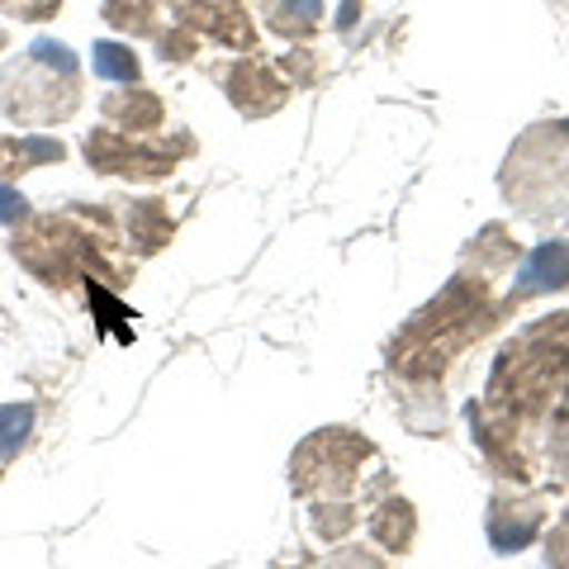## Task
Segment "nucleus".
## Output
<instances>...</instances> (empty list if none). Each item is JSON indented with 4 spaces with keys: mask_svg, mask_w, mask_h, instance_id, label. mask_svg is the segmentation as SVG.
Masks as SVG:
<instances>
[{
    "mask_svg": "<svg viewBox=\"0 0 569 569\" xmlns=\"http://www.w3.org/2000/svg\"><path fill=\"white\" fill-rule=\"evenodd\" d=\"M100 114L119 133L148 138V133L162 129L167 104H162V96H157V91H148V86H129V91H119V96H104L100 100Z\"/></svg>",
    "mask_w": 569,
    "mask_h": 569,
    "instance_id": "6",
    "label": "nucleus"
},
{
    "mask_svg": "<svg viewBox=\"0 0 569 569\" xmlns=\"http://www.w3.org/2000/svg\"><path fill=\"white\" fill-rule=\"evenodd\" d=\"M67 157L62 138L48 133H0V181H20L29 171H43Z\"/></svg>",
    "mask_w": 569,
    "mask_h": 569,
    "instance_id": "7",
    "label": "nucleus"
},
{
    "mask_svg": "<svg viewBox=\"0 0 569 569\" xmlns=\"http://www.w3.org/2000/svg\"><path fill=\"white\" fill-rule=\"evenodd\" d=\"M29 213H33V204L24 200V194L14 190L10 181H0V228H20Z\"/></svg>",
    "mask_w": 569,
    "mask_h": 569,
    "instance_id": "18",
    "label": "nucleus"
},
{
    "mask_svg": "<svg viewBox=\"0 0 569 569\" xmlns=\"http://www.w3.org/2000/svg\"><path fill=\"white\" fill-rule=\"evenodd\" d=\"M62 10V0H0V14L20 24H48Z\"/></svg>",
    "mask_w": 569,
    "mask_h": 569,
    "instance_id": "17",
    "label": "nucleus"
},
{
    "mask_svg": "<svg viewBox=\"0 0 569 569\" xmlns=\"http://www.w3.org/2000/svg\"><path fill=\"white\" fill-rule=\"evenodd\" d=\"M560 129H565V142H569V123H560Z\"/></svg>",
    "mask_w": 569,
    "mask_h": 569,
    "instance_id": "20",
    "label": "nucleus"
},
{
    "mask_svg": "<svg viewBox=\"0 0 569 569\" xmlns=\"http://www.w3.org/2000/svg\"><path fill=\"white\" fill-rule=\"evenodd\" d=\"M546 290H569V242H541L522 266L518 299L546 295Z\"/></svg>",
    "mask_w": 569,
    "mask_h": 569,
    "instance_id": "9",
    "label": "nucleus"
},
{
    "mask_svg": "<svg viewBox=\"0 0 569 569\" xmlns=\"http://www.w3.org/2000/svg\"><path fill=\"white\" fill-rule=\"evenodd\" d=\"M223 96L233 100V110L247 119H266L290 100V81L276 77V67H266L261 58H238L233 67H223Z\"/></svg>",
    "mask_w": 569,
    "mask_h": 569,
    "instance_id": "5",
    "label": "nucleus"
},
{
    "mask_svg": "<svg viewBox=\"0 0 569 569\" xmlns=\"http://www.w3.org/2000/svg\"><path fill=\"white\" fill-rule=\"evenodd\" d=\"M110 219L86 213L81 204L71 213H29L10 238V257L24 266L48 290H71L81 276H104V247H110Z\"/></svg>",
    "mask_w": 569,
    "mask_h": 569,
    "instance_id": "1",
    "label": "nucleus"
},
{
    "mask_svg": "<svg viewBox=\"0 0 569 569\" xmlns=\"http://www.w3.org/2000/svg\"><path fill=\"white\" fill-rule=\"evenodd\" d=\"M176 24H186L200 39H213L223 48H257V29L247 20V0H167Z\"/></svg>",
    "mask_w": 569,
    "mask_h": 569,
    "instance_id": "4",
    "label": "nucleus"
},
{
    "mask_svg": "<svg viewBox=\"0 0 569 569\" xmlns=\"http://www.w3.org/2000/svg\"><path fill=\"white\" fill-rule=\"evenodd\" d=\"M81 110V62L58 39H33L0 67V119L14 129H58Z\"/></svg>",
    "mask_w": 569,
    "mask_h": 569,
    "instance_id": "2",
    "label": "nucleus"
},
{
    "mask_svg": "<svg viewBox=\"0 0 569 569\" xmlns=\"http://www.w3.org/2000/svg\"><path fill=\"white\" fill-rule=\"evenodd\" d=\"M119 209H123L119 219H123V233H129V252L152 257L171 242L176 219H171V209L162 200H123Z\"/></svg>",
    "mask_w": 569,
    "mask_h": 569,
    "instance_id": "8",
    "label": "nucleus"
},
{
    "mask_svg": "<svg viewBox=\"0 0 569 569\" xmlns=\"http://www.w3.org/2000/svg\"><path fill=\"white\" fill-rule=\"evenodd\" d=\"M370 531H376L380 546L403 550L408 541H413V508H408L403 498H395V503H385L376 518H370Z\"/></svg>",
    "mask_w": 569,
    "mask_h": 569,
    "instance_id": "14",
    "label": "nucleus"
},
{
    "mask_svg": "<svg viewBox=\"0 0 569 569\" xmlns=\"http://www.w3.org/2000/svg\"><path fill=\"white\" fill-rule=\"evenodd\" d=\"M33 432V403H0V466L24 451Z\"/></svg>",
    "mask_w": 569,
    "mask_h": 569,
    "instance_id": "15",
    "label": "nucleus"
},
{
    "mask_svg": "<svg viewBox=\"0 0 569 569\" xmlns=\"http://www.w3.org/2000/svg\"><path fill=\"white\" fill-rule=\"evenodd\" d=\"M512 512H518V522H512V518H508V508L498 503V508H493V518H489V537H493L498 550H518V546H527L531 537H537V527H541V503H518Z\"/></svg>",
    "mask_w": 569,
    "mask_h": 569,
    "instance_id": "12",
    "label": "nucleus"
},
{
    "mask_svg": "<svg viewBox=\"0 0 569 569\" xmlns=\"http://www.w3.org/2000/svg\"><path fill=\"white\" fill-rule=\"evenodd\" d=\"M157 52H162L167 62H190L194 52H200V33H190L186 24H171V33L167 29L157 33Z\"/></svg>",
    "mask_w": 569,
    "mask_h": 569,
    "instance_id": "16",
    "label": "nucleus"
},
{
    "mask_svg": "<svg viewBox=\"0 0 569 569\" xmlns=\"http://www.w3.org/2000/svg\"><path fill=\"white\" fill-rule=\"evenodd\" d=\"M261 20L284 39H309L323 24V0H261Z\"/></svg>",
    "mask_w": 569,
    "mask_h": 569,
    "instance_id": "10",
    "label": "nucleus"
},
{
    "mask_svg": "<svg viewBox=\"0 0 569 569\" xmlns=\"http://www.w3.org/2000/svg\"><path fill=\"white\" fill-rule=\"evenodd\" d=\"M81 152H86V162H91V171H100V176L162 181V176H171V171L194 152V142H190L186 133H176V138H157V133L133 138V133H119V129H110V123H104V129L86 133Z\"/></svg>",
    "mask_w": 569,
    "mask_h": 569,
    "instance_id": "3",
    "label": "nucleus"
},
{
    "mask_svg": "<svg viewBox=\"0 0 569 569\" xmlns=\"http://www.w3.org/2000/svg\"><path fill=\"white\" fill-rule=\"evenodd\" d=\"M100 14H104V24L129 33V39H157V33H162V10H157V0H104Z\"/></svg>",
    "mask_w": 569,
    "mask_h": 569,
    "instance_id": "11",
    "label": "nucleus"
},
{
    "mask_svg": "<svg viewBox=\"0 0 569 569\" xmlns=\"http://www.w3.org/2000/svg\"><path fill=\"white\" fill-rule=\"evenodd\" d=\"M6 43H10V33H6V29H0V52H6Z\"/></svg>",
    "mask_w": 569,
    "mask_h": 569,
    "instance_id": "19",
    "label": "nucleus"
},
{
    "mask_svg": "<svg viewBox=\"0 0 569 569\" xmlns=\"http://www.w3.org/2000/svg\"><path fill=\"white\" fill-rule=\"evenodd\" d=\"M91 71L100 81H114V86H138L142 77V62L129 43H114V39H100L91 48Z\"/></svg>",
    "mask_w": 569,
    "mask_h": 569,
    "instance_id": "13",
    "label": "nucleus"
}]
</instances>
